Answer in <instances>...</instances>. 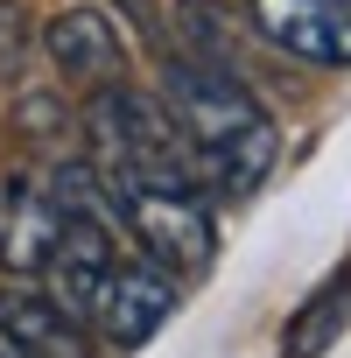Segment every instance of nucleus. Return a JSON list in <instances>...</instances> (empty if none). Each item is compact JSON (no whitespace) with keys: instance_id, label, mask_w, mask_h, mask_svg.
Here are the masks:
<instances>
[{"instance_id":"nucleus-1","label":"nucleus","mask_w":351,"mask_h":358,"mask_svg":"<svg viewBox=\"0 0 351 358\" xmlns=\"http://www.w3.org/2000/svg\"><path fill=\"white\" fill-rule=\"evenodd\" d=\"M162 106H169V127L183 141L197 190H211V197H253L260 190V176L281 155V134H274V113L253 99V85L232 64L169 57L162 64Z\"/></svg>"},{"instance_id":"nucleus-2","label":"nucleus","mask_w":351,"mask_h":358,"mask_svg":"<svg viewBox=\"0 0 351 358\" xmlns=\"http://www.w3.org/2000/svg\"><path fill=\"white\" fill-rule=\"evenodd\" d=\"M92 176H99V169H92ZM99 197H106L113 225L141 246V260L169 267L176 281L211 267L218 225H211V204H204L197 176H190L183 162H176V169H106V176H99Z\"/></svg>"},{"instance_id":"nucleus-3","label":"nucleus","mask_w":351,"mask_h":358,"mask_svg":"<svg viewBox=\"0 0 351 358\" xmlns=\"http://www.w3.org/2000/svg\"><path fill=\"white\" fill-rule=\"evenodd\" d=\"M246 22L295 64L344 71L351 64V8L344 0H246Z\"/></svg>"},{"instance_id":"nucleus-4","label":"nucleus","mask_w":351,"mask_h":358,"mask_svg":"<svg viewBox=\"0 0 351 358\" xmlns=\"http://www.w3.org/2000/svg\"><path fill=\"white\" fill-rule=\"evenodd\" d=\"M169 316H176V274L155 267V260H120L99 309H92V323H99V337L113 351H141Z\"/></svg>"},{"instance_id":"nucleus-5","label":"nucleus","mask_w":351,"mask_h":358,"mask_svg":"<svg viewBox=\"0 0 351 358\" xmlns=\"http://www.w3.org/2000/svg\"><path fill=\"white\" fill-rule=\"evenodd\" d=\"M0 358H92L85 323L50 288H0Z\"/></svg>"},{"instance_id":"nucleus-6","label":"nucleus","mask_w":351,"mask_h":358,"mask_svg":"<svg viewBox=\"0 0 351 358\" xmlns=\"http://www.w3.org/2000/svg\"><path fill=\"white\" fill-rule=\"evenodd\" d=\"M50 246H57V190H50V176H36V169L0 176V267L8 274H43Z\"/></svg>"},{"instance_id":"nucleus-7","label":"nucleus","mask_w":351,"mask_h":358,"mask_svg":"<svg viewBox=\"0 0 351 358\" xmlns=\"http://www.w3.org/2000/svg\"><path fill=\"white\" fill-rule=\"evenodd\" d=\"M43 50L78 85H120L127 78V36L106 22V8H64V15H50Z\"/></svg>"},{"instance_id":"nucleus-8","label":"nucleus","mask_w":351,"mask_h":358,"mask_svg":"<svg viewBox=\"0 0 351 358\" xmlns=\"http://www.w3.org/2000/svg\"><path fill=\"white\" fill-rule=\"evenodd\" d=\"M344 316H351V274H337V281H323L302 309H295V323H288V337H281V351L288 358H323L330 344H337V330H344Z\"/></svg>"}]
</instances>
